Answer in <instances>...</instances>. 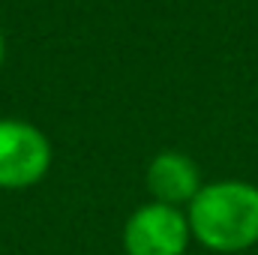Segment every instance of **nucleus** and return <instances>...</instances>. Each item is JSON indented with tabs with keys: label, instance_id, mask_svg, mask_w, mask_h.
I'll list each match as a JSON object with an SVG mask.
<instances>
[{
	"label": "nucleus",
	"instance_id": "nucleus-4",
	"mask_svg": "<svg viewBox=\"0 0 258 255\" xmlns=\"http://www.w3.org/2000/svg\"><path fill=\"white\" fill-rule=\"evenodd\" d=\"M147 186L156 195L159 204H183L192 201L201 192L198 186V168L183 153H159L147 168Z\"/></svg>",
	"mask_w": 258,
	"mask_h": 255
},
{
	"label": "nucleus",
	"instance_id": "nucleus-5",
	"mask_svg": "<svg viewBox=\"0 0 258 255\" xmlns=\"http://www.w3.org/2000/svg\"><path fill=\"white\" fill-rule=\"evenodd\" d=\"M0 60H3V36H0Z\"/></svg>",
	"mask_w": 258,
	"mask_h": 255
},
{
	"label": "nucleus",
	"instance_id": "nucleus-1",
	"mask_svg": "<svg viewBox=\"0 0 258 255\" xmlns=\"http://www.w3.org/2000/svg\"><path fill=\"white\" fill-rule=\"evenodd\" d=\"M189 231L213 252H243L258 243V186L222 180L189 201Z\"/></svg>",
	"mask_w": 258,
	"mask_h": 255
},
{
	"label": "nucleus",
	"instance_id": "nucleus-3",
	"mask_svg": "<svg viewBox=\"0 0 258 255\" xmlns=\"http://www.w3.org/2000/svg\"><path fill=\"white\" fill-rule=\"evenodd\" d=\"M51 162L45 135L30 123L0 120V186L21 189L36 183Z\"/></svg>",
	"mask_w": 258,
	"mask_h": 255
},
{
	"label": "nucleus",
	"instance_id": "nucleus-2",
	"mask_svg": "<svg viewBox=\"0 0 258 255\" xmlns=\"http://www.w3.org/2000/svg\"><path fill=\"white\" fill-rule=\"evenodd\" d=\"M189 234V219L177 207L156 201L126 219L123 246L129 255H183Z\"/></svg>",
	"mask_w": 258,
	"mask_h": 255
}]
</instances>
